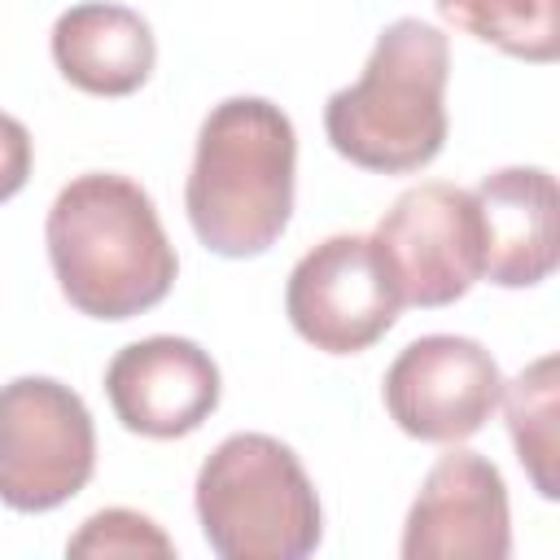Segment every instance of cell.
Wrapping results in <instances>:
<instances>
[{
	"instance_id": "obj_1",
	"label": "cell",
	"mask_w": 560,
	"mask_h": 560,
	"mask_svg": "<svg viewBox=\"0 0 560 560\" xmlns=\"http://www.w3.org/2000/svg\"><path fill=\"white\" fill-rule=\"evenodd\" d=\"M44 241L66 302L92 319H131L158 306L179 271L153 197L114 171L70 179L48 210Z\"/></svg>"
},
{
	"instance_id": "obj_2",
	"label": "cell",
	"mask_w": 560,
	"mask_h": 560,
	"mask_svg": "<svg viewBox=\"0 0 560 560\" xmlns=\"http://www.w3.org/2000/svg\"><path fill=\"white\" fill-rule=\"evenodd\" d=\"M298 136L280 105L262 96L219 101L201 131L184 184L197 241L223 258H254L280 241L293 214Z\"/></svg>"
},
{
	"instance_id": "obj_3",
	"label": "cell",
	"mask_w": 560,
	"mask_h": 560,
	"mask_svg": "<svg viewBox=\"0 0 560 560\" xmlns=\"http://www.w3.org/2000/svg\"><path fill=\"white\" fill-rule=\"evenodd\" d=\"M446 74L451 44L420 18L389 22L363 74L332 92L324 105L328 144L381 175H407L429 166L446 144Z\"/></svg>"
},
{
	"instance_id": "obj_4",
	"label": "cell",
	"mask_w": 560,
	"mask_h": 560,
	"mask_svg": "<svg viewBox=\"0 0 560 560\" xmlns=\"http://www.w3.org/2000/svg\"><path fill=\"white\" fill-rule=\"evenodd\" d=\"M197 521L223 560H302L324 538L302 459L271 433L223 438L197 472Z\"/></svg>"
},
{
	"instance_id": "obj_5",
	"label": "cell",
	"mask_w": 560,
	"mask_h": 560,
	"mask_svg": "<svg viewBox=\"0 0 560 560\" xmlns=\"http://www.w3.org/2000/svg\"><path fill=\"white\" fill-rule=\"evenodd\" d=\"M96 468V429L88 402L52 376L0 385V503L13 512H52L74 499Z\"/></svg>"
},
{
	"instance_id": "obj_6",
	"label": "cell",
	"mask_w": 560,
	"mask_h": 560,
	"mask_svg": "<svg viewBox=\"0 0 560 560\" xmlns=\"http://www.w3.org/2000/svg\"><path fill=\"white\" fill-rule=\"evenodd\" d=\"M284 311L298 337L315 350L359 354L394 328L402 298L376 241L337 232L293 262L284 284Z\"/></svg>"
},
{
	"instance_id": "obj_7",
	"label": "cell",
	"mask_w": 560,
	"mask_h": 560,
	"mask_svg": "<svg viewBox=\"0 0 560 560\" xmlns=\"http://www.w3.org/2000/svg\"><path fill=\"white\" fill-rule=\"evenodd\" d=\"M402 306H451L481 280V219L459 184H416L394 197L372 232Z\"/></svg>"
},
{
	"instance_id": "obj_8",
	"label": "cell",
	"mask_w": 560,
	"mask_h": 560,
	"mask_svg": "<svg viewBox=\"0 0 560 560\" xmlns=\"http://www.w3.org/2000/svg\"><path fill=\"white\" fill-rule=\"evenodd\" d=\"M389 420L420 442H464L472 438L503 398V376L494 354L455 332L416 337L385 372Z\"/></svg>"
},
{
	"instance_id": "obj_9",
	"label": "cell",
	"mask_w": 560,
	"mask_h": 560,
	"mask_svg": "<svg viewBox=\"0 0 560 560\" xmlns=\"http://www.w3.org/2000/svg\"><path fill=\"white\" fill-rule=\"evenodd\" d=\"M512 551L503 472L477 451H446L420 481L402 525L407 560H503Z\"/></svg>"
},
{
	"instance_id": "obj_10",
	"label": "cell",
	"mask_w": 560,
	"mask_h": 560,
	"mask_svg": "<svg viewBox=\"0 0 560 560\" xmlns=\"http://www.w3.org/2000/svg\"><path fill=\"white\" fill-rule=\"evenodd\" d=\"M105 394L122 429L140 438H184L219 407V368L188 337H144L109 359Z\"/></svg>"
},
{
	"instance_id": "obj_11",
	"label": "cell",
	"mask_w": 560,
	"mask_h": 560,
	"mask_svg": "<svg viewBox=\"0 0 560 560\" xmlns=\"http://www.w3.org/2000/svg\"><path fill=\"white\" fill-rule=\"evenodd\" d=\"M481 219V276L529 289L556 271V179L542 166H503L472 188Z\"/></svg>"
},
{
	"instance_id": "obj_12",
	"label": "cell",
	"mask_w": 560,
	"mask_h": 560,
	"mask_svg": "<svg viewBox=\"0 0 560 560\" xmlns=\"http://www.w3.org/2000/svg\"><path fill=\"white\" fill-rule=\"evenodd\" d=\"M57 70L92 96H131L158 61L149 22L127 4H74L52 22Z\"/></svg>"
},
{
	"instance_id": "obj_13",
	"label": "cell",
	"mask_w": 560,
	"mask_h": 560,
	"mask_svg": "<svg viewBox=\"0 0 560 560\" xmlns=\"http://www.w3.org/2000/svg\"><path fill=\"white\" fill-rule=\"evenodd\" d=\"M438 13L521 61H556L560 52V0H438Z\"/></svg>"
},
{
	"instance_id": "obj_14",
	"label": "cell",
	"mask_w": 560,
	"mask_h": 560,
	"mask_svg": "<svg viewBox=\"0 0 560 560\" xmlns=\"http://www.w3.org/2000/svg\"><path fill=\"white\" fill-rule=\"evenodd\" d=\"M508 389V429L516 442V455L542 499H556V359H534Z\"/></svg>"
},
{
	"instance_id": "obj_15",
	"label": "cell",
	"mask_w": 560,
	"mask_h": 560,
	"mask_svg": "<svg viewBox=\"0 0 560 560\" xmlns=\"http://www.w3.org/2000/svg\"><path fill=\"white\" fill-rule=\"evenodd\" d=\"M70 556H171L175 542L131 508H105L66 542Z\"/></svg>"
},
{
	"instance_id": "obj_16",
	"label": "cell",
	"mask_w": 560,
	"mask_h": 560,
	"mask_svg": "<svg viewBox=\"0 0 560 560\" xmlns=\"http://www.w3.org/2000/svg\"><path fill=\"white\" fill-rule=\"evenodd\" d=\"M26 179H31V131L13 114H0V201L22 192Z\"/></svg>"
}]
</instances>
